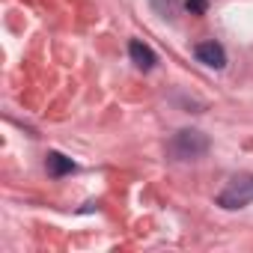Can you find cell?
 I'll return each instance as SVG.
<instances>
[{"instance_id":"cell-5","label":"cell","mask_w":253,"mask_h":253,"mask_svg":"<svg viewBox=\"0 0 253 253\" xmlns=\"http://www.w3.org/2000/svg\"><path fill=\"white\" fill-rule=\"evenodd\" d=\"M45 167H48V173L51 176H66V173H75V164H72V158H66V155H60V152H51L48 155V161H45Z\"/></svg>"},{"instance_id":"cell-3","label":"cell","mask_w":253,"mask_h":253,"mask_svg":"<svg viewBox=\"0 0 253 253\" xmlns=\"http://www.w3.org/2000/svg\"><path fill=\"white\" fill-rule=\"evenodd\" d=\"M194 57H197L203 66H209V69H223V66H226V51H223L217 42H200V45L194 48Z\"/></svg>"},{"instance_id":"cell-6","label":"cell","mask_w":253,"mask_h":253,"mask_svg":"<svg viewBox=\"0 0 253 253\" xmlns=\"http://www.w3.org/2000/svg\"><path fill=\"white\" fill-rule=\"evenodd\" d=\"M206 6H209V0H185V9H188L191 15H203Z\"/></svg>"},{"instance_id":"cell-4","label":"cell","mask_w":253,"mask_h":253,"mask_svg":"<svg viewBox=\"0 0 253 253\" xmlns=\"http://www.w3.org/2000/svg\"><path fill=\"white\" fill-rule=\"evenodd\" d=\"M128 57H131V63H134L137 69H143V72H149V69L155 66V54H152V48L143 45V42H137V39L128 45Z\"/></svg>"},{"instance_id":"cell-2","label":"cell","mask_w":253,"mask_h":253,"mask_svg":"<svg viewBox=\"0 0 253 253\" xmlns=\"http://www.w3.org/2000/svg\"><path fill=\"white\" fill-rule=\"evenodd\" d=\"M250 203H253V176L232 179L217 197V206H223V209H244Z\"/></svg>"},{"instance_id":"cell-1","label":"cell","mask_w":253,"mask_h":253,"mask_svg":"<svg viewBox=\"0 0 253 253\" xmlns=\"http://www.w3.org/2000/svg\"><path fill=\"white\" fill-rule=\"evenodd\" d=\"M167 152L176 158V161H197L209 152V137L203 131H194V128H182L173 134V140L167 143Z\"/></svg>"}]
</instances>
